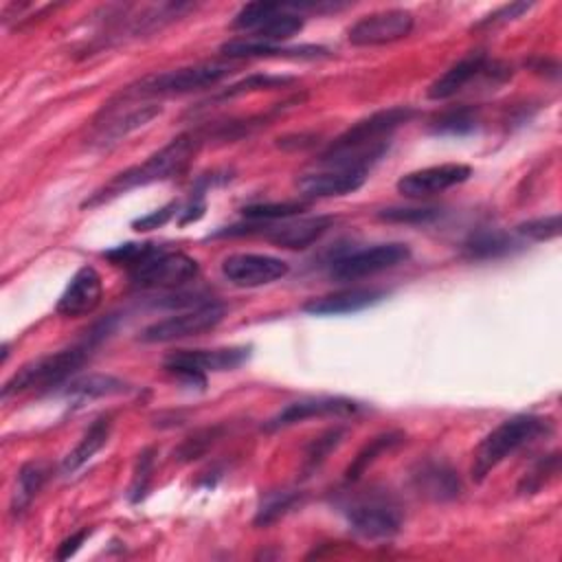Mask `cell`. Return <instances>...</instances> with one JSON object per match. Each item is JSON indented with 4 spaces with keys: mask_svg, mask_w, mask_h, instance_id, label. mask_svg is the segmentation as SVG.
Listing matches in <instances>:
<instances>
[{
    "mask_svg": "<svg viewBox=\"0 0 562 562\" xmlns=\"http://www.w3.org/2000/svg\"><path fill=\"white\" fill-rule=\"evenodd\" d=\"M250 358V347H220V349H178L171 351L162 367L178 380L204 389L206 373L231 371Z\"/></svg>",
    "mask_w": 562,
    "mask_h": 562,
    "instance_id": "obj_8",
    "label": "cell"
},
{
    "mask_svg": "<svg viewBox=\"0 0 562 562\" xmlns=\"http://www.w3.org/2000/svg\"><path fill=\"white\" fill-rule=\"evenodd\" d=\"M290 266L272 255L259 252H235L222 261V274L239 288H259L283 279Z\"/></svg>",
    "mask_w": 562,
    "mask_h": 562,
    "instance_id": "obj_12",
    "label": "cell"
},
{
    "mask_svg": "<svg viewBox=\"0 0 562 562\" xmlns=\"http://www.w3.org/2000/svg\"><path fill=\"white\" fill-rule=\"evenodd\" d=\"M413 116L415 110L404 105L373 112L334 138L321 154L318 162L323 167H351L369 171V167L386 154L393 132Z\"/></svg>",
    "mask_w": 562,
    "mask_h": 562,
    "instance_id": "obj_1",
    "label": "cell"
},
{
    "mask_svg": "<svg viewBox=\"0 0 562 562\" xmlns=\"http://www.w3.org/2000/svg\"><path fill=\"white\" fill-rule=\"evenodd\" d=\"M220 432H222L220 426L202 428V430L189 435V437L180 443V448H178L173 454H176L180 461H193V459L202 457V454L220 439Z\"/></svg>",
    "mask_w": 562,
    "mask_h": 562,
    "instance_id": "obj_38",
    "label": "cell"
},
{
    "mask_svg": "<svg viewBox=\"0 0 562 562\" xmlns=\"http://www.w3.org/2000/svg\"><path fill=\"white\" fill-rule=\"evenodd\" d=\"M226 314V307L217 301H206V303H198L191 310L178 312L173 316H167L162 321H156L151 325H147L138 340L143 342H171V340H180V338H191V336H200L204 331L215 329L222 318Z\"/></svg>",
    "mask_w": 562,
    "mask_h": 562,
    "instance_id": "obj_10",
    "label": "cell"
},
{
    "mask_svg": "<svg viewBox=\"0 0 562 562\" xmlns=\"http://www.w3.org/2000/svg\"><path fill=\"white\" fill-rule=\"evenodd\" d=\"M112 432V417L110 415H101L97 417L86 432L81 435L79 443L64 457L61 461V474H72L79 468H83L110 439Z\"/></svg>",
    "mask_w": 562,
    "mask_h": 562,
    "instance_id": "obj_23",
    "label": "cell"
},
{
    "mask_svg": "<svg viewBox=\"0 0 562 562\" xmlns=\"http://www.w3.org/2000/svg\"><path fill=\"white\" fill-rule=\"evenodd\" d=\"M340 512L345 514L351 531L364 540H391L400 533L404 520L400 503L380 490L353 494L340 503Z\"/></svg>",
    "mask_w": 562,
    "mask_h": 562,
    "instance_id": "obj_5",
    "label": "cell"
},
{
    "mask_svg": "<svg viewBox=\"0 0 562 562\" xmlns=\"http://www.w3.org/2000/svg\"><path fill=\"white\" fill-rule=\"evenodd\" d=\"M334 220L329 215H316V217H301V220H283V222H255L252 228H257L266 239H270L274 246L281 248H307L316 244L329 228Z\"/></svg>",
    "mask_w": 562,
    "mask_h": 562,
    "instance_id": "obj_16",
    "label": "cell"
},
{
    "mask_svg": "<svg viewBox=\"0 0 562 562\" xmlns=\"http://www.w3.org/2000/svg\"><path fill=\"white\" fill-rule=\"evenodd\" d=\"M358 411H360V404L349 397H329V395L305 397V400H296V402L288 404L285 408H281L277 415H272L263 424V428L281 430V428L296 426L312 417H349V415H356Z\"/></svg>",
    "mask_w": 562,
    "mask_h": 562,
    "instance_id": "obj_13",
    "label": "cell"
},
{
    "mask_svg": "<svg viewBox=\"0 0 562 562\" xmlns=\"http://www.w3.org/2000/svg\"><path fill=\"white\" fill-rule=\"evenodd\" d=\"M88 533H90L88 529H81V531L72 533L70 538H66V540L59 544L55 558H57V560H68V558H72V555L77 553V549L83 544V540L88 538Z\"/></svg>",
    "mask_w": 562,
    "mask_h": 562,
    "instance_id": "obj_43",
    "label": "cell"
},
{
    "mask_svg": "<svg viewBox=\"0 0 562 562\" xmlns=\"http://www.w3.org/2000/svg\"><path fill=\"white\" fill-rule=\"evenodd\" d=\"M204 136L200 132H184L169 140L162 149L151 154L140 165L127 167L125 171L116 173L112 180H108L101 189H97L81 206L92 209L103 202H110L136 187H147L154 182H162L169 178H176L187 171V167L193 162V156L198 154Z\"/></svg>",
    "mask_w": 562,
    "mask_h": 562,
    "instance_id": "obj_2",
    "label": "cell"
},
{
    "mask_svg": "<svg viewBox=\"0 0 562 562\" xmlns=\"http://www.w3.org/2000/svg\"><path fill=\"white\" fill-rule=\"evenodd\" d=\"M441 215L437 206H391L382 209L378 217L393 224H430Z\"/></svg>",
    "mask_w": 562,
    "mask_h": 562,
    "instance_id": "obj_37",
    "label": "cell"
},
{
    "mask_svg": "<svg viewBox=\"0 0 562 562\" xmlns=\"http://www.w3.org/2000/svg\"><path fill=\"white\" fill-rule=\"evenodd\" d=\"M162 112V108L158 103H140V105H132L130 110H125L123 114L116 110H105L101 112V121L94 123L97 132L92 143L99 147H110L119 140H123L125 136H130L132 132L140 130L143 125H147L151 119H156Z\"/></svg>",
    "mask_w": 562,
    "mask_h": 562,
    "instance_id": "obj_18",
    "label": "cell"
},
{
    "mask_svg": "<svg viewBox=\"0 0 562 562\" xmlns=\"http://www.w3.org/2000/svg\"><path fill=\"white\" fill-rule=\"evenodd\" d=\"M127 272L130 281L140 290H176L195 281L200 266L193 257L180 250H167L154 244L151 250Z\"/></svg>",
    "mask_w": 562,
    "mask_h": 562,
    "instance_id": "obj_7",
    "label": "cell"
},
{
    "mask_svg": "<svg viewBox=\"0 0 562 562\" xmlns=\"http://www.w3.org/2000/svg\"><path fill=\"white\" fill-rule=\"evenodd\" d=\"M558 474H560V452L544 454L540 461L533 463L531 470L525 472L516 492L520 496H531V494L540 492L544 485H549Z\"/></svg>",
    "mask_w": 562,
    "mask_h": 562,
    "instance_id": "obj_32",
    "label": "cell"
},
{
    "mask_svg": "<svg viewBox=\"0 0 562 562\" xmlns=\"http://www.w3.org/2000/svg\"><path fill=\"white\" fill-rule=\"evenodd\" d=\"M281 2H248L244 4L237 13H235V20H233V29L237 31H246V33H252L257 31L270 15H274L279 11Z\"/></svg>",
    "mask_w": 562,
    "mask_h": 562,
    "instance_id": "obj_35",
    "label": "cell"
},
{
    "mask_svg": "<svg viewBox=\"0 0 562 562\" xmlns=\"http://www.w3.org/2000/svg\"><path fill=\"white\" fill-rule=\"evenodd\" d=\"M132 386L116 378V375H108V373H88V375H79L66 382L64 386V395L72 397V400H99V397H114V395H125L130 393Z\"/></svg>",
    "mask_w": 562,
    "mask_h": 562,
    "instance_id": "obj_24",
    "label": "cell"
},
{
    "mask_svg": "<svg viewBox=\"0 0 562 562\" xmlns=\"http://www.w3.org/2000/svg\"><path fill=\"white\" fill-rule=\"evenodd\" d=\"M176 211H178V204H176V202H169V204H165L162 209H158V211H154V213H149V215H145V217L134 220L132 226H134V231H154V228H160V226H165V224L176 215Z\"/></svg>",
    "mask_w": 562,
    "mask_h": 562,
    "instance_id": "obj_41",
    "label": "cell"
},
{
    "mask_svg": "<svg viewBox=\"0 0 562 562\" xmlns=\"http://www.w3.org/2000/svg\"><path fill=\"white\" fill-rule=\"evenodd\" d=\"M553 428L549 417L540 415H514L503 419L494 430H490L483 441L476 446L472 457V481L483 483L485 476L498 468L509 454L520 450L522 446L531 443L540 435H549Z\"/></svg>",
    "mask_w": 562,
    "mask_h": 562,
    "instance_id": "obj_3",
    "label": "cell"
},
{
    "mask_svg": "<svg viewBox=\"0 0 562 562\" xmlns=\"http://www.w3.org/2000/svg\"><path fill=\"white\" fill-rule=\"evenodd\" d=\"M46 479H48V465L42 461H29L20 468L15 487L11 494V514L13 516H22L29 509L33 498L44 487Z\"/></svg>",
    "mask_w": 562,
    "mask_h": 562,
    "instance_id": "obj_26",
    "label": "cell"
},
{
    "mask_svg": "<svg viewBox=\"0 0 562 562\" xmlns=\"http://www.w3.org/2000/svg\"><path fill=\"white\" fill-rule=\"evenodd\" d=\"M303 29V18L296 13L294 2L292 4H281L274 15H270L257 31H252L248 37L268 42V44H279L283 40H290Z\"/></svg>",
    "mask_w": 562,
    "mask_h": 562,
    "instance_id": "obj_27",
    "label": "cell"
},
{
    "mask_svg": "<svg viewBox=\"0 0 562 562\" xmlns=\"http://www.w3.org/2000/svg\"><path fill=\"white\" fill-rule=\"evenodd\" d=\"M413 487L430 501H452L461 494L459 474L441 461H424L411 472Z\"/></svg>",
    "mask_w": 562,
    "mask_h": 562,
    "instance_id": "obj_20",
    "label": "cell"
},
{
    "mask_svg": "<svg viewBox=\"0 0 562 562\" xmlns=\"http://www.w3.org/2000/svg\"><path fill=\"white\" fill-rule=\"evenodd\" d=\"M560 228H562L560 215L553 213V215H542V217H533V220L520 222L516 226V233L522 235V237H529L533 241H547V239L558 237Z\"/></svg>",
    "mask_w": 562,
    "mask_h": 562,
    "instance_id": "obj_39",
    "label": "cell"
},
{
    "mask_svg": "<svg viewBox=\"0 0 562 562\" xmlns=\"http://www.w3.org/2000/svg\"><path fill=\"white\" fill-rule=\"evenodd\" d=\"M415 18L406 9H384L362 15L347 29V40L353 46H384L411 35Z\"/></svg>",
    "mask_w": 562,
    "mask_h": 562,
    "instance_id": "obj_11",
    "label": "cell"
},
{
    "mask_svg": "<svg viewBox=\"0 0 562 562\" xmlns=\"http://www.w3.org/2000/svg\"><path fill=\"white\" fill-rule=\"evenodd\" d=\"M318 143V136L316 134H307V132H301V134H285V136H279L277 138V147L285 149V151H299V149H307V147H314Z\"/></svg>",
    "mask_w": 562,
    "mask_h": 562,
    "instance_id": "obj_42",
    "label": "cell"
},
{
    "mask_svg": "<svg viewBox=\"0 0 562 562\" xmlns=\"http://www.w3.org/2000/svg\"><path fill=\"white\" fill-rule=\"evenodd\" d=\"M531 7H533V2H509V4H503V7L494 9L492 13H487L481 22H476V29H483V26H498V24L512 22V20L520 18L522 13H527Z\"/></svg>",
    "mask_w": 562,
    "mask_h": 562,
    "instance_id": "obj_40",
    "label": "cell"
},
{
    "mask_svg": "<svg viewBox=\"0 0 562 562\" xmlns=\"http://www.w3.org/2000/svg\"><path fill=\"white\" fill-rule=\"evenodd\" d=\"M487 57L485 53L476 50L465 55L463 59H459L457 64H452L443 75H439L426 90V97L430 101H446L452 99L457 92H461L474 77H479L483 72Z\"/></svg>",
    "mask_w": 562,
    "mask_h": 562,
    "instance_id": "obj_22",
    "label": "cell"
},
{
    "mask_svg": "<svg viewBox=\"0 0 562 562\" xmlns=\"http://www.w3.org/2000/svg\"><path fill=\"white\" fill-rule=\"evenodd\" d=\"M406 435L402 430H386L380 432L375 437H371L360 450L358 454L351 459V463L345 470V481L347 483H356L382 454L395 450L400 443H404Z\"/></svg>",
    "mask_w": 562,
    "mask_h": 562,
    "instance_id": "obj_25",
    "label": "cell"
},
{
    "mask_svg": "<svg viewBox=\"0 0 562 562\" xmlns=\"http://www.w3.org/2000/svg\"><path fill=\"white\" fill-rule=\"evenodd\" d=\"M307 209V202L303 200H288V202H259V204H248L241 209V215L250 222H283L290 220Z\"/></svg>",
    "mask_w": 562,
    "mask_h": 562,
    "instance_id": "obj_31",
    "label": "cell"
},
{
    "mask_svg": "<svg viewBox=\"0 0 562 562\" xmlns=\"http://www.w3.org/2000/svg\"><path fill=\"white\" fill-rule=\"evenodd\" d=\"M226 57L231 59H244V57H285V59H321L329 57V50L323 46H279V44H268L259 42L252 37L246 40H231L222 44L220 48Z\"/></svg>",
    "mask_w": 562,
    "mask_h": 562,
    "instance_id": "obj_21",
    "label": "cell"
},
{
    "mask_svg": "<svg viewBox=\"0 0 562 562\" xmlns=\"http://www.w3.org/2000/svg\"><path fill=\"white\" fill-rule=\"evenodd\" d=\"M479 125V116L474 108H452L443 114H439L432 125L430 132L439 134V136H465L470 132H474Z\"/></svg>",
    "mask_w": 562,
    "mask_h": 562,
    "instance_id": "obj_30",
    "label": "cell"
},
{
    "mask_svg": "<svg viewBox=\"0 0 562 562\" xmlns=\"http://www.w3.org/2000/svg\"><path fill=\"white\" fill-rule=\"evenodd\" d=\"M386 299V292L380 288H345L331 294L314 296L301 305L303 312L314 316H336L367 310Z\"/></svg>",
    "mask_w": 562,
    "mask_h": 562,
    "instance_id": "obj_19",
    "label": "cell"
},
{
    "mask_svg": "<svg viewBox=\"0 0 562 562\" xmlns=\"http://www.w3.org/2000/svg\"><path fill=\"white\" fill-rule=\"evenodd\" d=\"M296 505H301V492H294V490L268 492L261 496V503L255 514V525L268 527L279 518H283L288 512H292Z\"/></svg>",
    "mask_w": 562,
    "mask_h": 562,
    "instance_id": "obj_29",
    "label": "cell"
},
{
    "mask_svg": "<svg viewBox=\"0 0 562 562\" xmlns=\"http://www.w3.org/2000/svg\"><path fill=\"white\" fill-rule=\"evenodd\" d=\"M472 176V167L463 162H443L424 169H415L404 173L397 180V191L406 198H426L432 193H441L457 184H463Z\"/></svg>",
    "mask_w": 562,
    "mask_h": 562,
    "instance_id": "obj_14",
    "label": "cell"
},
{
    "mask_svg": "<svg viewBox=\"0 0 562 562\" xmlns=\"http://www.w3.org/2000/svg\"><path fill=\"white\" fill-rule=\"evenodd\" d=\"M345 430L342 428H329L323 435H318L305 450L303 457V476H310L314 470H318L323 465V461L329 457L331 450L338 448V443L342 441Z\"/></svg>",
    "mask_w": 562,
    "mask_h": 562,
    "instance_id": "obj_33",
    "label": "cell"
},
{
    "mask_svg": "<svg viewBox=\"0 0 562 562\" xmlns=\"http://www.w3.org/2000/svg\"><path fill=\"white\" fill-rule=\"evenodd\" d=\"M90 342L72 345L68 349L35 358L22 364L4 384H2V400L31 391V389H53L66 384L75 378V373L83 367L90 356Z\"/></svg>",
    "mask_w": 562,
    "mask_h": 562,
    "instance_id": "obj_4",
    "label": "cell"
},
{
    "mask_svg": "<svg viewBox=\"0 0 562 562\" xmlns=\"http://www.w3.org/2000/svg\"><path fill=\"white\" fill-rule=\"evenodd\" d=\"M518 244L503 231H494V228H485V231H476L472 233L465 244H463V252L470 259H494V257H503L507 252H512Z\"/></svg>",
    "mask_w": 562,
    "mask_h": 562,
    "instance_id": "obj_28",
    "label": "cell"
},
{
    "mask_svg": "<svg viewBox=\"0 0 562 562\" xmlns=\"http://www.w3.org/2000/svg\"><path fill=\"white\" fill-rule=\"evenodd\" d=\"M156 457V450L154 448H145L140 450V454L136 457V463H134V472H132V483H130V501L132 503H138L145 498L147 490H149V483H151V472H154V459Z\"/></svg>",
    "mask_w": 562,
    "mask_h": 562,
    "instance_id": "obj_36",
    "label": "cell"
},
{
    "mask_svg": "<svg viewBox=\"0 0 562 562\" xmlns=\"http://www.w3.org/2000/svg\"><path fill=\"white\" fill-rule=\"evenodd\" d=\"M408 259H411V248L402 241L375 244L360 250H351L334 259L329 266V277L338 281H358V279L391 270Z\"/></svg>",
    "mask_w": 562,
    "mask_h": 562,
    "instance_id": "obj_9",
    "label": "cell"
},
{
    "mask_svg": "<svg viewBox=\"0 0 562 562\" xmlns=\"http://www.w3.org/2000/svg\"><path fill=\"white\" fill-rule=\"evenodd\" d=\"M235 68L226 61H202L158 75L143 77L138 83L121 92V99H140V97H165V94H187L195 90H206L224 81Z\"/></svg>",
    "mask_w": 562,
    "mask_h": 562,
    "instance_id": "obj_6",
    "label": "cell"
},
{
    "mask_svg": "<svg viewBox=\"0 0 562 562\" xmlns=\"http://www.w3.org/2000/svg\"><path fill=\"white\" fill-rule=\"evenodd\" d=\"M103 299L101 274L92 266H81L68 281L57 301V314L66 318H79L92 314Z\"/></svg>",
    "mask_w": 562,
    "mask_h": 562,
    "instance_id": "obj_17",
    "label": "cell"
},
{
    "mask_svg": "<svg viewBox=\"0 0 562 562\" xmlns=\"http://www.w3.org/2000/svg\"><path fill=\"white\" fill-rule=\"evenodd\" d=\"M323 167V165H321ZM369 171L351 167H323L318 171L303 173L296 187L303 198H340L358 191L367 182Z\"/></svg>",
    "mask_w": 562,
    "mask_h": 562,
    "instance_id": "obj_15",
    "label": "cell"
},
{
    "mask_svg": "<svg viewBox=\"0 0 562 562\" xmlns=\"http://www.w3.org/2000/svg\"><path fill=\"white\" fill-rule=\"evenodd\" d=\"M294 79L292 77H277V75H250L228 88H224L220 94H215L217 101L224 99H235L241 94H250V92H259V90H274V88H285L290 86Z\"/></svg>",
    "mask_w": 562,
    "mask_h": 562,
    "instance_id": "obj_34",
    "label": "cell"
}]
</instances>
